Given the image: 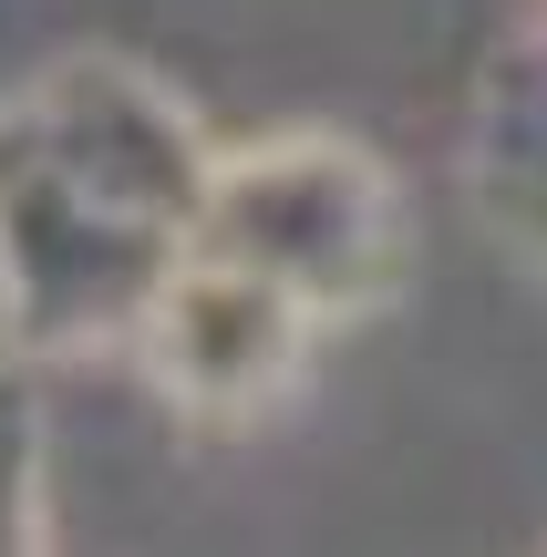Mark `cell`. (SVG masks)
Here are the masks:
<instances>
[{
	"label": "cell",
	"instance_id": "1",
	"mask_svg": "<svg viewBox=\"0 0 547 557\" xmlns=\"http://www.w3.org/2000/svg\"><path fill=\"white\" fill-rule=\"evenodd\" d=\"M197 238H176L165 218L124 207L114 186H94L83 165H62L52 145H32L0 114V269L21 299V351H73V341H135V320L156 310V289Z\"/></svg>",
	"mask_w": 547,
	"mask_h": 557
},
{
	"label": "cell",
	"instance_id": "2",
	"mask_svg": "<svg viewBox=\"0 0 547 557\" xmlns=\"http://www.w3.org/2000/svg\"><path fill=\"white\" fill-rule=\"evenodd\" d=\"M207 259H238L259 278H279L310 310H362L393 278V248H403V218H393V186L362 145L341 135H269L217 156V186H207L197 218Z\"/></svg>",
	"mask_w": 547,
	"mask_h": 557
},
{
	"label": "cell",
	"instance_id": "3",
	"mask_svg": "<svg viewBox=\"0 0 547 557\" xmlns=\"http://www.w3.org/2000/svg\"><path fill=\"white\" fill-rule=\"evenodd\" d=\"M0 114L32 145H52L62 165H83L94 186H114L124 207H145V218H165L176 238H197L207 186H217V145L197 135V114H186L156 73L83 52V62H52V73H41L32 94H11Z\"/></svg>",
	"mask_w": 547,
	"mask_h": 557
},
{
	"label": "cell",
	"instance_id": "4",
	"mask_svg": "<svg viewBox=\"0 0 547 557\" xmlns=\"http://www.w3.org/2000/svg\"><path fill=\"white\" fill-rule=\"evenodd\" d=\"M310 331H321V310L289 299L279 278L186 248L176 278L156 289V310L135 320V351L186 413H259V403L300 372Z\"/></svg>",
	"mask_w": 547,
	"mask_h": 557
},
{
	"label": "cell",
	"instance_id": "5",
	"mask_svg": "<svg viewBox=\"0 0 547 557\" xmlns=\"http://www.w3.org/2000/svg\"><path fill=\"white\" fill-rule=\"evenodd\" d=\"M475 207L527 269H547V32L517 41L475 103Z\"/></svg>",
	"mask_w": 547,
	"mask_h": 557
},
{
	"label": "cell",
	"instance_id": "6",
	"mask_svg": "<svg viewBox=\"0 0 547 557\" xmlns=\"http://www.w3.org/2000/svg\"><path fill=\"white\" fill-rule=\"evenodd\" d=\"M21 351V299H11V269H0V361Z\"/></svg>",
	"mask_w": 547,
	"mask_h": 557
},
{
	"label": "cell",
	"instance_id": "7",
	"mask_svg": "<svg viewBox=\"0 0 547 557\" xmlns=\"http://www.w3.org/2000/svg\"><path fill=\"white\" fill-rule=\"evenodd\" d=\"M0 423H11V403H0Z\"/></svg>",
	"mask_w": 547,
	"mask_h": 557
}]
</instances>
